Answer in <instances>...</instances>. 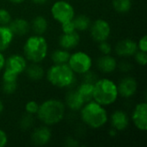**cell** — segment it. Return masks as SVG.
Masks as SVG:
<instances>
[{"instance_id":"obj_1","label":"cell","mask_w":147,"mask_h":147,"mask_svg":"<svg viewBox=\"0 0 147 147\" xmlns=\"http://www.w3.org/2000/svg\"><path fill=\"white\" fill-rule=\"evenodd\" d=\"M65 115V105L63 102L51 98L39 105L36 114L38 119L44 125L51 127L61 122Z\"/></svg>"},{"instance_id":"obj_2","label":"cell","mask_w":147,"mask_h":147,"mask_svg":"<svg viewBox=\"0 0 147 147\" xmlns=\"http://www.w3.org/2000/svg\"><path fill=\"white\" fill-rule=\"evenodd\" d=\"M79 111L82 121L90 128L100 129L109 121V115L105 107L94 100L86 102Z\"/></svg>"},{"instance_id":"obj_3","label":"cell","mask_w":147,"mask_h":147,"mask_svg":"<svg viewBox=\"0 0 147 147\" xmlns=\"http://www.w3.org/2000/svg\"><path fill=\"white\" fill-rule=\"evenodd\" d=\"M119 97L117 84L109 78L97 79L94 84L93 100L107 107L114 104Z\"/></svg>"},{"instance_id":"obj_4","label":"cell","mask_w":147,"mask_h":147,"mask_svg":"<svg viewBox=\"0 0 147 147\" xmlns=\"http://www.w3.org/2000/svg\"><path fill=\"white\" fill-rule=\"evenodd\" d=\"M22 49L27 61L40 64L48 54V43L44 36L34 34L25 40Z\"/></svg>"},{"instance_id":"obj_5","label":"cell","mask_w":147,"mask_h":147,"mask_svg":"<svg viewBox=\"0 0 147 147\" xmlns=\"http://www.w3.org/2000/svg\"><path fill=\"white\" fill-rule=\"evenodd\" d=\"M46 77L53 86L59 89L68 88L76 81V74L68 64H53L47 71Z\"/></svg>"},{"instance_id":"obj_6","label":"cell","mask_w":147,"mask_h":147,"mask_svg":"<svg viewBox=\"0 0 147 147\" xmlns=\"http://www.w3.org/2000/svg\"><path fill=\"white\" fill-rule=\"evenodd\" d=\"M28 62L23 55L16 53L9 56L5 59L3 69V81H17L18 77L25 71Z\"/></svg>"},{"instance_id":"obj_7","label":"cell","mask_w":147,"mask_h":147,"mask_svg":"<svg viewBox=\"0 0 147 147\" xmlns=\"http://www.w3.org/2000/svg\"><path fill=\"white\" fill-rule=\"evenodd\" d=\"M92 58L83 51H78L70 55L67 62L70 68L75 74L83 75L91 70L92 67Z\"/></svg>"},{"instance_id":"obj_8","label":"cell","mask_w":147,"mask_h":147,"mask_svg":"<svg viewBox=\"0 0 147 147\" xmlns=\"http://www.w3.org/2000/svg\"><path fill=\"white\" fill-rule=\"evenodd\" d=\"M53 18L60 24L70 22L75 16L74 7L65 0H58L53 3L51 8Z\"/></svg>"},{"instance_id":"obj_9","label":"cell","mask_w":147,"mask_h":147,"mask_svg":"<svg viewBox=\"0 0 147 147\" xmlns=\"http://www.w3.org/2000/svg\"><path fill=\"white\" fill-rule=\"evenodd\" d=\"M89 29L91 38L97 43L103 40H108L111 34L110 24L104 19H96L91 22Z\"/></svg>"},{"instance_id":"obj_10","label":"cell","mask_w":147,"mask_h":147,"mask_svg":"<svg viewBox=\"0 0 147 147\" xmlns=\"http://www.w3.org/2000/svg\"><path fill=\"white\" fill-rule=\"evenodd\" d=\"M131 120L134 127L141 131L147 130V103L146 102H139L135 105L132 113Z\"/></svg>"},{"instance_id":"obj_11","label":"cell","mask_w":147,"mask_h":147,"mask_svg":"<svg viewBox=\"0 0 147 147\" xmlns=\"http://www.w3.org/2000/svg\"><path fill=\"white\" fill-rule=\"evenodd\" d=\"M118 93L123 98H130L134 96L138 90V83L134 77H125L117 84Z\"/></svg>"},{"instance_id":"obj_12","label":"cell","mask_w":147,"mask_h":147,"mask_svg":"<svg viewBox=\"0 0 147 147\" xmlns=\"http://www.w3.org/2000/svg\"><path fill=\"white\" fill-rule=\"evenodd\" d=\"M138 50L137 42L132 39H124L118 41L115 48L116 54L122 58L133 57Z\"/></svg>"},{"instance_id":"obj_13","label":"cell","mask_w":147,"mask_h":147,"mask_svg":"<svg viewBox=\"0 0 147 147\" xmlns=\"http://www.w3.org/2000/svg\"><path fill=\"white\" fill-rule=\"evenodd\" d=\"M52 139V131L48 126L43 125L34 129L31 134V141L34 145L42 146L47 145Z\"/></svg>"},{"instance_id":"obj_14","label":"cell","mask_w":147,"mask_h":147,"mask_svg":"<svg viewBox=\"0 0 147 147\" xmlns=\"http://www.w3.org/2000/svg\"><path fill=\"white\" fill-rule=\"evenodd\" d=\"M111 127L115 128L118 132L126 130L129 126V116L127 113L121 109L115 110L109 118Z\"/></svg>"},{"instance_id":"obj_15","label":"cell","mask_w":147,"mask_h":147,"mask_svg":"<svg viewBox=\"0 0 147 147\" xmlns=\"http://www.w3.org/2000/svg\"><path fill=\"white\" fill-rule=\"evenodd\" d=\"M79 42L80 35L78 31H73L71 33H62V34L59 38V47L68 51L77 47Z\"/></svg>"},{"instance_id":"obj_16","label":"cell","mask_w":147,"mask_h":147,"mask_svg":"<svg viewBox=\"0 0 147 147\" xmlns=\"http://www.w3.org/2000/svg\"><path fill=\"white\" fill-rule=\"evenodd\" d=\"M96 66L102 73L109 74L114 72L117 67V60L110 54H102L96 60Z\"/></svg>"},{"instance_id":"obj_17","label":"cell","mask_w":147,"mask_h":147,"mask_svg":"<svg viewBox=\"0 0 147 147\" xmlns=\"http://www.w3.org/2000/svg\"><path fill=\"white\" fill-rule=\"evenodd\" d=\"M84 99L76 90H71L65 96V106L72 111H79L85 104Z\"/></svg>"},{"instance_id":"obj_18","label":"cell","mask_w":147,"mask_h":147,"mask_svg":"<svg viewBox=\"0 0 147 147\" xmlns=\"http://www.w3.org/2000/svg\"><path fill=\"white\" fill-rule=\"evenodd\" d=\"M8 26L13 34L17 36L26 35L30 30V23L24 18H16L11 20Z\"/></svg>"},{"instance_id":"obj_19","label":"cell","mask_w":147,"mask_h":147,"mask_svg":"<svg viewBox=\"0 0 147 147\" xmlns=\"http://www.w3.org/2000/svg\"><path fill=\"white\" fill-rule=\"evenodd\" d=\"M15 34L8 25H0V52L7 50L14 40Z\"/></svg>"},{"instance_id":"obj_20","label":"cell","mask_w":147,"mask_h":147,"mask_svg":"<svg viewBox=\"0 0 147 147\" xmlns=\"http://www.w3.org/2000/svg\"><path fill=\"white\" fill-rule=\"evenodd\" d=\"M25 72L27 77L33 81L41 80L46 74L44 68L39 63H32L30 65H27Z\"/></svg>"},{"instance_id":"obj_21","label":"cell","mask_w":147,"mask_h":147,"mask_svg":"<svg viewBox=\"0 0 147 147\" xmlns=\"http://www.w3.org/2000/svg\"><path fill=\"white\" fill-rule=\"evenodd\" d=\"M30 28H32L34 34L42 35L48 29V22L43 16H36L32 20Z\"/></svg>"},{"instance_id":"obj_22","label":"cell","mask_w":147,"mask_h":147,"mask_svg":"<svg viewBox=\"0 0 147 147\" xmlns=\"http://www.w3.org/2000/svg\"><path fill=\"white\" fill-rule=\"evenodd\" d=\"M72 22L75 30L78 32H84L85 30H88L91 24V21L90 17L84 14L75 16L72 19Z\"/></svg>"},{"instance_id":"obj_23","label":"cell","mask_w":147,"mask_h":147,"mask_svg":"<svg viewBox=\"0 0 147 147\" xmlns=\"http://www.w3.org/2000/svg\"><path fill=\"white\" fill-rule=\"evenodd\" d=\"M71 53L68 50L60 48L54 50L51 54V59L53 64H67Z\"/></svg>"},{"instance_id":"obj_24","label":"cell","mask_w":147,"mask_h":147,"mask_svg":"<svg viewBox=\"0 0 147 147\" xmlns=\"http://www.w3.org/2000/svg\"><path fill=\"white\" fill-rule=\"evenodd\" d=\"M93 89H94V84L84 81L77 88V90L82 96V97L84 99L85 102H88L93 100V98H92V96H93Z\"/></svg>"},{"instance_id":"obj_25","label":"cell","mask_w":147,"mask_h":147,"mask_svg":"<svg viewBox=\"0 0 147 147\" xmlns=\"http://www.w3.org/2000/svg\"><path fill=\"white\" fill-rule=\"evenodd\" d=\"M112 6L116 12L120 14H126L132 9L133 2L132 0H113Z\"/></svg>"},{"instance_id":"obj_26","label":"cell","mask_w":147,"mask_h":147,"mask_svg":"<svg viewBox=\"0 0 147 147\" xmlns=\"http://www.w3.org/2000/svg\"><path fill=\"white\" fill-rule=\"evenodd\" d=\"M34 115H29V114H25L24 115H22V117L21 118L20 120V123H19V126L21 127L22 130H28L30 129L33 125H34Z\"/></svg>"},{"instance_id":"obj_27","label":"cell","mask_w":147,"mask_h":147,"mask_svg":"<svg viewBox=\"0 0 147 147\" xmlns=\"http://www.w3.org/2000/svg\"><path fill=\"white\" fill-rule=\"evenodd\" d=\"M17 90V81H3L2 90L5 95H12Z\"/></svg>"},{"instance_id":"obj_28","label":"cell","mask_w":147,"mask_h":147,"mask_svg":"<svg viewBox=\"0 0 147 147\" xmlns=\"http://www.w3.org/2000/svg\"><path fill=\"white\" fill-rule=\"evenodd\" d=\"M39 103L34 100L28 101L26 104H25V112L27 114L32 115H35L38 112L39 109Z\"/></svg>"},{"instance_id":"obj_29","label":"cell","mask_w":147,"mask_h":147,"mask_svg":"<svg viewBox=\"0 0 147 147\" xmlns=\"http://www.w3.org/2000/svg\"><path fill=\"white\" fill-rule=\"evenodd\" d=\"M11 20L9 11L4 8H0V25H9Z\"/></svg>"},{"instance_id":"obj_30","label":"cell","mask_w":147,"mask_h":147,"mask_svg":"<svg viewBox=\"0 0 147 147\" xmlns=\"http://www.w3.org/2000/svg\"><path fill=\"white\" fill-rule=\"evenodd\" d=\"M134 56V59L135 61L141 66H146L147 63V53L146 52H143L140 50H138Z\"/></svg>"},{"instance_id":"obj_31","label":"cell","mask_w":147,"mask_h":147,"mask_svg":"<svg viewBox=\"0 0 147 147\" xmlns=\"http://www.w3.org/2000/svg\"><path fill=\"white\" fill-rule=\"evenodd\" d=\"M98 49L102 54H110L112 52V46L108 40L98 42Z\"/></svg>"},{"instance_id":"obj_32","label":"cell","mask_w":147,"mask_h":147,"mask_svg":"<svg viewBox=\"0 0 147 147\" xmlns=\"http://www.w3.org/2000/svg\"><path fill=\"white\" fill-rule=\"evenodd\" d=\"M83 75H84V82L95 84V82L97 80V76L91 71H89L86 73L83 74Z\"/></svg>"},{"instance_id":"obj_33","label":"cell","mask_w":147,"mask_h":147,"mask_svg":"<svg viewBox=\"0 0 147 147\" xmlns=\"http://www.w3.org/2000/svg\"><path fill=\"white\" fill-rule=\"evenodd\" d=\"M61 29H62L63 33H71V32L76 31L74 25H73V22H72V20L70 22H66L62 23L61 24Z\"/></svg>"},{"instance_id":"obj_34","label":"cell","mask_w":147,"mask_h":147,"mask_svg":"<svg viewBox=\"0 0 147 147\" xmlns=\"http://www.w3.org/2000/svg\"><path fill=\"white\" fill-rule=\"evenodd\" d=\"M137 45H138V49H139V50L143 51V52H146L147 53V35L146 34L143 35V36L139 40V41L137 42Z\"/></svg>"},{"instance_id":"obj_35","label":"cell","mask_w":147,"mask_h":147,"mask_svg":"<svg viewBox=\"0 0 147 147\" xmlns=\"http://www.w3.org/2000/svg\"><path fill=\"white\" fill-rule=\"evenodd\" d=\"M8 142L9 139L7 134L5 133V131L0 128V147L6 146L8 145Z\"/></svg>"},{"instance_id":"obj_36","label":"cell","mask_w":147,"mask_h":147,"mask_svg":"<svg viewBox=\"0 0 147 147\" xmlns=\"http://www.w3.org/2000/svg\"><path fill=\"white\" fill-rule=\"evenodd\" d=\"M118 66H119V69L121 71H122L123 72H127L132 69V65L129 62H127V61L121 62V64H119Z\"/></svg>"},{"instance_id":"obj_37","label":"cell","mask_w":147,"mask_h":147,"mask_svg":"<svg viewBox=\"0 0 147 147\" xmlns=\"http://www.w3.org/2000/svg\"><path fill=\"white\" fill-rule=\"evenodd\" d=\"M65 145L68 147H76L79 146V142L72 137H68L65 141Z\"/></svg>"},{"instance_id":"obj_38","label":"cell","mask_w":147,"mask_h":147,"mask_svg":"<svg viewBox=\"0 0 147 147\" xmlns=\"http://www.w3.org/2000/svg\"><path fill=\"white\" fill-rule=\"evenodd\" d=\"M5 64V57L3 53V52H0V71L3 69Z\"/></svg>"},{"instance_id":"obj_39","label":"cell","mask_w":147,"mask_h":147,"mask_svg":"<svg viewBox=\"0 0 147 147\" xmlns=\"http://www.w3.org/2000/svg\"><path fill=\"white\" fill-rule=\"evenodd\" d=\"M117 134H118V131L115 130V129L113 128V127H111V129L109 131V134L110 137H115V136L117 135Z\"/></svg>"},{"instance_id":"obj_40","label":"cell","mask_w":147,"mask_h":147,"mask_svg":"<svg viewBox=\"0 0 147 147\" xmlns=\"http://www.w3.org/2000/svg\"><path fill=\"white\" fill-rule=\"evenodd\" d=\"M32 3L38 4V5H41V4H45L48 0H30Z\"/></svg>"},{"instance_id":"obj_41","label":"cell","mask_w":147,"mask_h":147,"mask_svg":"<svg viewBox=\"0 0 147 147\" xmlns=\"http://www.w3.org/2000/svg\"><path fill=\"white\" fill-rule=\"evenodd\" d=\"M10 3H14V4H21L25 0H9Z\"/></svg>"},{"instance_id":"obj_42","label":"cell","mask_w":147,"mask_h":147,"mask_svg":"<svg viewBox=\"0 0 147 147\" xmlns=\"http://www.w3.org/2000/svg\"><path fill=\"white\" fill-rule=\"evenodd\" d=\"M3 109H4L3 102V101L0 99V115H2V113H3Z\"/></svg>"}]
</instances>
